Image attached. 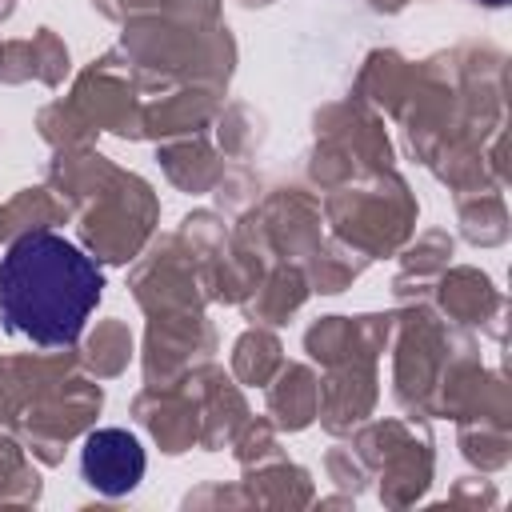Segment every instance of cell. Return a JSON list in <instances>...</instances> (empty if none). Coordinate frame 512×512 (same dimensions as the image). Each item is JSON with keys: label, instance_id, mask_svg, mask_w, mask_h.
I'll list each match as a JSON object with an SVG mask.
<instances>
[{"label": "cell", "instance_id": "cell-1", "mask_svg": "<svg viewBox=\"0 0 512 512\" xmlns=\"http://www.w3.org/2000/svg\"><path fill=\"white\" fill-rule=\"evenodd\" d=\"M104 276L72 240L32 228L0 256V320L32 344H76L100 300Z\"/></svg>", "mask_w": 512, "mask_h": 512}, {"label": "cell", "instance_id": "cell-2", "mask_svg": "<svg viewBox=\"0 0 512 512\" xmlns=\"http://www.w3.org/2000/svg\"><path fill=\"white\" fill-rule=\"evenodd\" d=\"M80 472L100 496H124L144 480V448L124 428H96L80 448Z\"/></svg>", "mask_w": 512, "mask_h": 512}, {"label": "cell", "instance_id": "cell-3", "mask_svg": "<svg viewBox=\"0 0 512 512\" xmlns=\"http://www.w3.org/2000/svg\"><path fill=\"white\" fill-rule=\"evenodd\" d=\"M484 4H504V0H484Z\"/></svg>", "mask_w": 512, "mask_h": 512}]
</instances>
